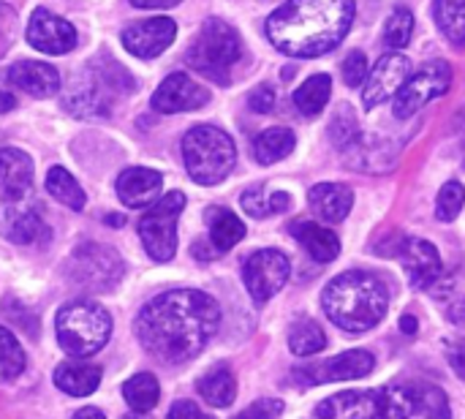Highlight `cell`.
Returning <instances> with one entry per match:
<instances>
[{
    "mask_svg": "<svg viewBox=\"0 0 465 419\" xmlns=\"http://www.w3.org/2000/svg\"><path fill=\"white\" fill-rule=\"evenodd\" d=\"M221 327L218 303L196 289H174L153 297L136 316L139 344L161 363H188L204 352Z\"/></svg>",
    "mask_w": 465,
    "mask_h": 419,
    "instance_id": "1",
    "label": "cell"
},
{
    "mask_svg": "<svg viewBox=\"0 0 465 419\" xmlns=\"http://www.w3.org/2000/svg\"><path fill=\"white\" fill-rule=\"evenodd\" d=\"M354 0H289L267 19V38L289 57H322L351 30Z\"/></svg>",
    "mask_w": 465,
    "mask_h": 419,
    "instance_id": "2",
    "label": "cell"
},
{
    "mask_svg": "<svg viewBox=\"0 0 465 419\" xmlns=\"http://www.w3.org/2000/svg\"><path fill=\"white\" fill-rule=\"evenodd\" d=\"M322 308L335 327L346 333H368L387 316L390 289L373 273L349 270L327 284Z\"/></svg>",
    "mask_w": 465,
    "mask_h": 419,
    "instance_id": "3",
    "label": "cell"
},
{
    "mask_svg": "<svg viewBox=\"0 0 465 419\" xmlns=\"http://www.w3.org/2000/svg\"><path fill=\"white\" fill-rule=\"evenodd\" d=\"M183 158L193 183L218 185L237 164V147L232 136L215 125H193L183 136Z\"/></svg>",
    "mask_w": 465,
    "mask_h": 419,
    "instance_id": "4",
    "label": "cell"
},
{
    "mask_svg": "<svg viewBox=\"0 0 465 419\" xmlns=\"http://www.w3.org/2000/svg\"><path fill=\"white\" fill-rule=\"evenodd\" d=\"M414 406L406 387L346 390L316 406V419H411Z\"/></svg>",
    "mask_w": 465,
    "mask_h": 419,
    "instance_id": "5",
    "label": "cell"
},
{
    "mask_svg": "<svg viewBox=\"0 0 465 419\" xmlns=\"http://www.w3.org/2000/svg\"><path fill=\"white\" fill-rule=\"evenodd\" d=\"M134 90L131 74H125L114 60L106 65H93L90 71L79 74L65 90V109L74 117H106L112 112V101L117 93Z\"/></svg>",
    "mask_w": 465,
    "mask_h": 419,
    "instance_id": "6",
    "label": "cell"
},
{
    "mask_svg": "<svg viewBox=\"0 0 465 419\" xmlns=\"http://www.w3.org/2000/svg\"><path fill=\"white\" fill-rule=\"evenodd\" d=\"M57 341L71 357H90L101 352L112 335V316L93 300H74L57 314Z\"/></svg>",
    "mask_w": 465,
    "mask_h": 419,
    "instance_id": "7",
    "label": "cell"
},
{
    "mask_svg": "<svg viewBox=\"0 0 465 419\" xmlns=\"http://www.w3.org/2000/svg\"><path fill=\"white\" fill-rule=\"evenodd\" d=\"M240 57H242V38L223 19H207L188 49V65L218 85H229L232 68L240 63Z\"/></svg>",
    "mask_w": 465,
    "mask_h": 419,
    "instance_id": "8",
    "label": "cell"
},
{
    "mask_svg": "<svg viewBox=\"0 0 465 419\" xmlns=\"http://www.w3.org/2000/svg\"><path fill=\"white\" fill-rule=\"evenodd\" d=\"M185 210V194L172 191L161 196L142 218H139V237L150 259L169 262L177 251V218Z\"/></svg>",
    "mask_w": 465,
    "mask_h": 419,
    "instance_id": "9",
    "label": "cell"
},
{
    "mask_svg": "<svg viewBox=\"0 0 465 419\" xmlns=\"http://www.w3.org/2000/svg\"><path fill=\"white\" fill-rule=\"evenodd\" d=\"M452 85V68L444 60H430L428 65H422L414 76H409V82L403 85V90L395 95V117L398 120H409L414 117L422 106H428L433 98L444 95Z\"/></svg>",
    "mask_w": 465,
    "mask_h": 419,
    "instance_id": "10",
    "label": "cell"
},
{
    "mask_svg": "<svg viewBox=\"0 0 465 419\" xmlns=\"http://www.w3.org/2000/svg\"><path fill=\"white\" fill-rule=\"evenodd\" d=\"M289 275H292V262L278 248L256 251L253 256H248V262L242 267L245 289L253 297V303H259V305L267 303L270 297H275L286 286Z\"/></svg>",
    "mask_w": 465,
    "mask_h": 419,
    "instance_id": "11",
    "label": "cell"
},
{
    "mask_svg": "<svg viewBox=\"0 0 465 419\" xmlns=\"http://www.w3.org/2000/svg\"><path fill=\"white\" fill-rule=\"evenodd\" d=\"M68 267H71V278L79 286L93 289V292L112 289L123 278V262H120V256L112 248L95 245V243H87V245L76 248Z\"/></svg>",
    "mask_w": 465,
    "mask_h": 419,
    "instance_id": "12",
    "label": "cell"
},
{
    "mask_svg": "<svg viewBox=\"0 0 465 419\" xmlns=\"http://www.w3.org/2000/svg\"><path fill=\"white\" fill-rule=\"evenodd\" d=\"M409 76H411V60L406 55H401V52L384 55L365 79V87H362L365 109H376V106L387 104L390 98H395L403 90V85L409 82Z\"/></svg>",
    "mask_w": 465,
    "mask_h": 419,
    "instance_id": "13",
    "label": "cell"
},
{
    "mask_svg": "<svg viewBox=\"0 0 465 419\" xmlns=\"http://www.w3.org/2000/svg\"><path fill=\"white\" fill-rule=\"evenodd\" d=\"M376 368V360L371 352L365 349H354V352H343L332 360L324 363H313L305 368L294 371V379H300L302 384H330V382H351V379H365L371 371Z\"/></svg>",
    "mask_w": 465,
    "mask_h": 419,
    "instance_id": "14",
    "label": "cell"
},
{
    "mask_svg": "<svg viewBox=\"0 0 465 419\" xmlns=\"http://www.w3.org/2000/svg\"><path fill=\"white\" fill-rule=\"evenodd\" d=\"M27 41L44 55H65L76 46V30L68 19L52 14L49 8H35L27 22Z\"/></svg>",
    "mask_w": 465,
    "mask_h": 419,
    "instance_id": "15",
    "label": "cell"
},
{
    "mask_svg": "<svg viewBox=\"0 0 465 419\" xmlns=\"http://www.w3.org/2000/svg\"><path fill=\"white\" fill-rule=\"evenodd\" d=\"M210 101L207 87H202L199 82H193L188 74H169L158 90L153 93L150 106L161 115H177V112H191V109H202Z\"/></svg>",
    "mask_w": 465,
    "mask_h": 419,
    "instance_id": "16",
    "label": "cell"
},
{
    "mask_svg": "<svg viewBox=\"0 0 465 419\" xmlns=\"http://www.w3.org/2000/svg\"><path fill=\"white\" fill-rule=\"evenodd\" d=\"M177 35V25L169 16H153L144 22H136L131 27L123 30V46L142 60L158 57L161 52H166L172 46Z\"/></svg>",
    "mask_w": 465,
    "mask_h": 419,
    "instance_id": "17",
    "label": "cell"
},
{
    "mask_svg": "<svg viewBox=\"0 0 465 419\" xmlns=\"http://www.w3.org/2000/svg\"><path fill=\"white\" fill-rule=\"evenodd\" d=\"M401 262L414 289H433L444 278V262L433 243L409 237L401 245Z\"/></svg>",
    "mask_w": 465,
    "mask_h": 419,
    "instance_id": "18",
    "label": "cell"
},
{
    "mask_svg": "<svg viewBox=\"0 0 465 419\" xmlns=\"http://www.w3.org/2000/svg\"><path fill=\"white\" fill-rule=\"evenodd\" d=\"M0 224H3V234L16 245H30L44 234V221H41V213H38L33 194L25 199L3 202Z\"/></svg>",
    "mask_w": 465,
    "mask_h": 419,
    "instance_id": "19",
    "label": "cell"
},
{
    "mask_svg": "<svg viewBox=\"0 0 465 419\" xmlns=\"http://www.w3.org/2000/svg\"><path fill=\"white\" fill-rule=\"evenodd\" d=\"M8 85L33 95V98H52L60 90V74L57 68H52L49 63H38V60H22L14 63L5 74Z\"/></svg>",
    "mask_w": 465,
    "mask_h": 419,
    "instance_id": "20",
    "label": "cell"
},
{
    "mask_svg": "<svg viewBox=\"0 0 465 419\" xmlns=\"http://www.w3.org/2000/svg\"><path fill=\"white\" fill-rule=\"evenodd\" d=\"M161 185L163 177L155 169L144 166H131L117 177V196L125 207H153L161 199Z\"/></svg>",
    "mask_w": 465,
    "mask_h": 419,
    "instance_id": "21",
    "label": "cell"
},
{
    "mask_svg": "<svg viewBox=\"0 0 465 419\" xmlns=\"http://www.w3.org/2000/svg\"><path fill=\"white\" fill-rule=\"evenodd\" d=\"M0 194L3 202L25 199L33 194V161L16 147L0 150Z\"/></svg>",
    "mask_w": 465,
    "mask_h": 419,
    "instance_id": "22",
    "label": "cell"
},
{
    "mask_svg": "<svg viewBox=\"0 0 465 419\" xmlns=\"http://www.w3.org/2000/svg\"><path fill=\"white\" fill-rule=\"evenodd\" d=\"M289 234L308 251L311 259L322 262V264H330L338 259L341 254V240L332 229L322 226V224H313V221H297L289 226Z\"/></svg>",
    "mask_w": 465,
    "mask_h": 419,
    "instance_id": "23",
    "label": "cell"
},
{
    "mask_svg": "<svg viewBox=\"0 0 465 419\" xmlns=\"http://www.w3.org/2000/svg\"><path fill=\"white\" fill-rule=\"evenodd\" d=\"M308 202L322 221L341 224L354 207V194L349 185H341V183H319L311 188Z\"/></svg>",
    "mask_w": 465,
    "mask_h": 419,
    "instance_id": "24",
    "label": "cell"
},
{
    "mask_svg": "<svg viewBox=\"0 0 465 419\" xmlns=\"http://www.w3.org/2000/svg\"><path fill=\"white\" fill-rule=\"evenodd\" d=\"M54 384L71 398H84L93 395L101 384V368L79 360H68L54 368Z\"/></svg>",
    "mask_w": 465,
    "mask_h": 419,
    "instance_id": "25",
    "label": "cell"
},
{
    "mask_svg": "<svg viewBox=\"0 0 465 419\" xmlns=\"http://www.w3.org/2000/svg\"><path fill=\"white\" fill-rule=\"evenodd\" d=\"M199 395L215 409H226L237 398V379L229 365H215L199 379Z\"/></svg>",
    "mask_w": 465,
    "mask_h": 419,
    "instance_id": "26",
    "label": "cell"
},
{
    "mask_svg": "<svg viewBox=\"0 0 465 419\" xmlns=\"http://www.w3.org/2000/svg\"><path fill=\"white\" fill-rule=\"evenodd\" d=\"M207 224H210V243L215 254L232 251L245 237V224L226 207H213L207 213Z\"/></svg>",
    "mask_w": 465,
    "mask_h": 419,
    "instance_id": "27",
    "label": "cell"
},
{
    "mask_svg": "<svg viewBox=\"0 0 465 419\" xmlns=\"http://www.w3.org/2000/svg\"><path fill=\"white\" fill-rule=\"evenodd\" d=\"M242 210L253 218H270L278 213H286L292 207V196L286 191H270L267 185H253L242 196Z\"/></svg>",
    "mask_w": 465,
    "mask_h": 419,
    "instance_id": "28",
    "label": "cell"
},
{
    "mask_svg": "<svg viewBox=\"0 0 465 419\" xmlns=\"http://www.w3.org/2000/svg\"><path fill=\"white\" fill-rule=\"evenodd\" d=\"M294 134L289 131V128H267V131H262L259 136H256V142H253V155H256V161L259 164H264V166H270V164H278V161H283L292 150H294Z\"/></svg>",
    "mask_w": 465,
    "mask_h": 419,
    "instance_id": "29",
    "label": "cell"
},
{
    "mask_svg": "<svg viewBox=\"0 0 465 419\" xmlns=\"http://www.w3.org/2000/svg\"><path fill=\"white\" fill-rule=\"evenodd\" d=\"M409 395H411V406L417 414H422L425 419H452L450 412V398L441 387L436 384H414V387H406Z\"/></svg>",
    "mask_w": 465,
    "mask_h": 419,
    "instance_id": "30",
    "label": "cell"
},
{
    "mask_svg": "<svg viewBox=\"0 0 465 419\" xmlns=\"http://www.w3.org/2000/svg\"><path fill=\"white\" fill-rule=\"evenodd\" d=\"M330 95H332V79L327 74H316L294 90V106L305 117H313L327 106Z\"/></svg>",
    "mask_w": 465,
    "mask_h": 419,
    "instance_id": "31",
    "label": "cell"
},
{
    "mask_svg": "<svg viewBox=\"0 0 465 419\" xmlns=\"http://www.w3.org/2000/svg\"><path fill=\"white\" fill-rule=\"evenodd\" d=\"M123 395L136 414H147L158 406L161 387H158V379L153 374H136L123 384Z\"/></svg>",
    "mask_w": 465,
    "mask_h": 419,
    "instance_id": "32",
    "label": "cell"
},
{
    "mask_svg": "<svg viewBox=\"0 0 465 419\" xmlns=\"http://www.w3.org/2000/svg\"><path fill=\"white\" fill-rule=\"evenodd\" d=\"M46 191L57 199V202H63L65 207H71V210H84V205H87V196H84V191H82V185L74 180V175L68 172V169H63V166H52L49 172H46Z\"/></svg>",
    "mask_w": 465,
    "mask_h": 419,
    "instance_id": "33",
    "label": "cell"
},
{
    "mask_svg": "<svg viewBox=\"0 0 465 419\" xmlns=\"http://www.w3.org/2000/svg\"><path fill=\"white\" fill-rule=\"evenodd\" d=\"M433 14L441 33L452 44L465 46V0H433Z\"/></svg>",
    "mask_w": 465,
    "mask_h": 419,
    "instance_id": "34",
    "label": "cell"
},
{
    "mask_svg": "<svg viewBox=\"0 0 465 419\" xmlns=\"http://www.w3.org/2000/svg\"><path fill=\"white\" fill-rule=\"evenodd\" d=\"M289 349L297 357H313L327 349V333L319 327V322L302 319L289 333Z\"/></svg>",
    "mask_w": 465,
    "mask_h": 419,
    "instance_id": "35",
    "label": "cell"
},
{
    "mask_svg": "<svg viewBox=\"0 0 465 419\" xmlns=\"http://www.w3.org/2000/svg\"><path fill=\"white\" fill-rule=\"evenodd\" d=\"M25 371V349L14 338L11 330L0 327V376L16 379Z\"/></svg>",
    "mask_w": 465,
    "mask_h": 419,
    "instance_id": "36",
    "label": "cell"
},
{
    "mask_svg": "<svg viewBox=\"0 0 465 419\" xmlns=\"http://www.w3.org/2000/svg\"><path fill=\"white\" fill-rule=\"evenodd\" d=\"M411 33H414V14L403 5L395 8L384 25V44L392 49H403L411 41Z\"/></svg>",
    "mask_w": 465,
    "mask_h": 419,
    "instance_id": "37",
    "label": "cell"
},
{
    "mask_svg": "<svg viewBox=\"0 0 465 419\" xmlns=\"http://www.w3.org/2000/svg\"><path fill=\"white\" fill-rule=\"evenodd\" d=\"M465 205V188L458 180H450L441 191H439V199H436V215L441 221H455L460 215Z\"/></svg>",
    "mask_w": 465,
    "mask_h": 419,
    "instance_id": "38",
    "label": "cell"
},
{
    "mask_svg": "<svg viewBox=\"0 0 465 419\" xmlns=\"http://www.w3.org/2000/svg\"><path fill=\"white\" fill-rule=\"evenodd\" d=\"M330 134H332V139H335V145L338 147H351L357 139H360V131H357V120H354V115H351V109L349 106H341V112L335 115V120H332V125H330Z\"/></svg>",
    "mask_w": 465,
    "mask_h": 419,
    "instance_id": "39",
    "label": "cell"
},
{
    "mask_svg": "<svg viewBox=\"0 0 465 419\" xmlns=\"http://www.w3.org/2000/svg\"><path fill=\"white\" fill-rule=\"evenodd\" d=\"M368 79V57H365V52H349L346 55V60H343V82L349 85V87H357V85H362Z\"/></svg>",
    "mask_w": 465,
    "mask_h": 419,
    "instance_id": "40",
    "label": "cell"
},
{
    "mask_svg": "<svg viewBox=\"0 0 465 419\" xmlns=\"http://www.w3.org/2000/svg\"><path fill=\"white\" fill-rule=\"evenodd\" d=\"M436 297L441 303H447V314L455 324H465V292H455L452 284H447V286L441 284L436 289Z\"/></svg>",
    "mask_w": 465,
    "mask_h": 419,
    "instance_id": "41",
    "label": "cell"
},
{
    "mask_svg": "<svg viewBox=\"0 0 465 419\" xmlns=\"http://www.w3.org/2000/svg\"><path fill=\"white\" fill-rule=\"evenodd\" d=\"M283 412L281 401H256L245 412H240L234 419H278Z\"/></svg>",
    "mask_w": 465,
    "mask_h": 419,
    "instance_id": "42",
    "label": "cell"
},
{
    "mask_svg": "<svg viewBox=\"0 0 465 419\" xmlns=\"http://www.w3.org/2000/svg\"><path fill=\"white\" fill-rule=\"evenodd\" d=\"M248 106L259 115H267L275 109V90L270 85H259L256 90H251L248 95Z\"/></svg>",
    "mask_w": 465,
    "mask_h": 419,
    "instance_id": "43",
    "label": "cell"
},
{
    "mask_svg": "<svg viewBox=\"0 0 465 419\" xmlns=\"http://www.w3.org/2000/svg\"><path fill=\"white\" fill-rule=\"evenodd\" d=\"M169 419H213L210 414H204L193 401H177L169 409Z\"/></svg>",
    "mask_w": 465,
    "mask_h": 419,
    "instance_id": "44",
    "label": "cell"
},
{
    "mask_svg": "<svg viewBox=\"0 0 465 419\" xmlns=\"http://www.w3.org/2000/svg\"><path fill=\"white\" fill-rule=\"evenodd\" d=\"M14 25H16L14 8L5 5V3H0V46L8 44V38H11V33H14Z\"/></svg>",
    "mask_w": 465,
    "mask_h": 419,
    "instance_id": "45",
    "label": "cell"
},
{
    "mask_svg": "<svg viewBox=\"0 0 465 419\" xmlns=\"http://www.w3.org/2000/svg\"><path fill=\"white\" fill-rule=\"evenodd\" d=\"M447 357H450L452 371L465 382V344H450L447 346Z\"/></svg>",
    "mask_w": 465,
    "mask_h": 419,
    "instance_id": "46",
    "label": "cell"
},
{
    "mask_svg": "<svg viewBox=\"0 0 465 419\" xmlns=\"http://www.w3.org/2000/svg\"><path fill=\"white\" fill-rule=\"evenodd\" d=\"M180 0H131V5H136V8H172Z\"/></svg>",
    "mask_w": 465,
    "mask_h": 419,
    "instance_id": "47",
    "label": "cell"
},
{
    "mask_svg": "<svg viewBox=\"0 0 465 419\" xmlns=\"http://www.w3.org/2000/svg\"><path fill=\"white\" fill-rule=\"evenodd\" d=\"M14 106H16L14 93H11V90H5V87L0 85V112H8V109H14Z\"/></svg>",
    "mask_w": 465,
    "mask_h": 419,
    "instance_id": "48",
    "label": "cell"
},
{
    "mask_svg": "<svg viewBox=\"0 0 465 419\" xmlns=\"http://www.w3.org/2000/svg\"><path fill=\"white\" fill-rule=\"evenodd\" d=\"M401 333H406V335H414V333H417V319H414L411 314H406V316L401 319Z\"/></svg>",
    "mask_w": 465,
    "mask_h": 419,
    "instance_id": "49",
    "label": "cell"
},
{
    "mask_svg": "<svg viewBox=\"0 0 465 419\" xmlns=\"http://www.w3.org/2000/svg\"><path fill=\"white\" fill-rule=\"evenodd\" d=\"M74 419H106L98 409H93V406H84V409H79L76 414H74Z\"/></svg>",
    "mask_w": 465,
    "mask_h": 419,
    "instance_id": "50",
    "label": "cell"
},
{
    "mask_svg": "<svg viewBox=\"0 0 465 419\" xmlns=\"http://www.w3.org/2000/svg\"><path fill=\"white\" fill-rule=\"evenodd\" d=\"M123 419H147V417H144V414H136V412H134V414H128V417H123Z\"/></svg>",
    "mask_w": 465,
    "mask_h": 419,
    "instance_id": "51",
    "label": "cell"
},
{
    "mask_svg": "<svg viewBox=\"0 0 465 419\" xmlns=\"http://www.w3.org/2000/svg\"><path fill=\"white\" fill-rule=\"evenodd\" d=\"M460 139H463V161H465V125L460 128Z\"/></svg>",
    "mask_w": 465,
    "mask_h": 419,
    "instance_id": "52",
    "label": "cell"
}]
</instances>
